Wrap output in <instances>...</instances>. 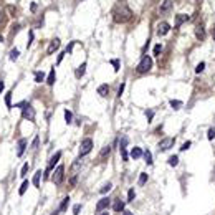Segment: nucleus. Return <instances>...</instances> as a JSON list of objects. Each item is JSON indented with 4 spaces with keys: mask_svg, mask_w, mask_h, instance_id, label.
<instances>
[{
    "mask_svg": "<svg viewBox=\"0 0 215 215\" xmlns=\"http://www.w3.org/2000/svg\"><path fill=\"white\" fill-rule=\"evenodd\" d=\"M131 15H133V12H131L124 3H122V5H118L114 10V22L124 23V22H128L129 18H131Z\"/></svg>",
    "mask_w": 215,
    "mask_h": 215,
    "instance_id": "f257e3e1",
    "label": "nucleus"
},
{
    "mask_svg": "<svg viewBox=\"0 0 215 215\" xmlns=\"http://www.w3.org/2000/svg\"><path fill=\"white\" fill-rule=\"evenodd\" d=\"M152 68V58L151 56H142V60L137 65V73H147Z\"/></svg>",
    "mask_w": 215,
    "mask_h": 215,
    "instance_id": "f03ea898",
    "label": "nucleus"
},
{
    "mask_svg": "<svg viewBox=\"0 0 215 215\" xmlns=\"http://www.w3.org/2000/svg\"><path fill=\"white\" fill-rule=\"evenodd\" d=\"M22 116L28 119V121H33L35 119V109L32 108V104H27V103H23V106H22Z\"/></svg>",
    "mask_w": 215,
    "mask_h": 215,
    "instance_id": "7ed1b4c3",
    "label": "nucleus"
},
{
    "mask_svg": "<svg viewBox=\"0 0 215 215\" xmlns=\"http://www.w3.org/2000/svg\"><path fill=\"white\" fill-rule=\"evenodd\" d=\"M91 149H93V141L91 139H85V141L81 142V147H80V157L89 154Z\"/></svg>",
    "mask_w": 215,
    "mask_h": 215,
    "instance_id": "20e7f679",
    "label": "nucleus"
},
{
    "mask_svg": "<svg viewBox=\"0 0 215 215\" xmlns=\"http://www.w3.org/2000/svg\"><path fill=\"white\" fill-rule=\"evenodd\" d=\"M63 174H65V167L63 166H58V167L55 169L53 175H51V181L58 185V184H61V181H63Z\"/></svg>",
    "mask_w": 215,
    "mask_h": 215,
    "instance_id": "39448f33",
    "label": "nucleus"
},
{
    "mask_svg": "<svg viewBox=\"0 0 215 215\" xmlns=\"http://www.w3.org/2000/svg\"><path fill=\"white\" fill-rule=\"evenodd\" d=\"M60 159H61V152L58 151V152H56V154H55L53 157H51V159H50V162H48V167H47V172H45V177H48V174H50V172L53 170L55 164H56V162L60 161Z\"/></svg>",
    "mask_w": 215,
    "mask_h": 215,
    "instance_id": "423d86ee",
    "label": "nucleus"
},
{
    "mask_svg": "<svg viewBox=\"0 0 215 215\" xmlns=\"http://www.w3.org/2000/svg\"><path fill=\"white\" fill-rule=\"evenodd\" d=\"M174 146V139L172 137H166L159 142V151H169V149Z\"/></svg>",
    "mask_w": 215,
    "mask_h": 215,
    "instance_id": "0eeeda50",
    "label": "nucleus"
},
{
    "mask_svg": "<svg viewBox=\"0 0 215 215\" xmlns=\"http://www.w3.org/2000/svg\"><path fill=\"white\" fill-rule=\"evenodd\" d=\"M109 205H111V200H109L108 197H103V199L96 204V210H98V212H103V210H104V208H108Z\"/></svg>",
    "mask_w": 215,
    "mask_h": 215,
    "instance_id": "6e6552de",
    "label": "nucleus"
},
{
    "mask_svg": "<svg viewBox=\"0 0 215 215\" xmlns=\"http://www.w3.org/2000/svg\"><path fill=\"white\" fill-rule=\"evenodd\" d=\"M169 30H170V25H169L167 22H161V23L157 25V35H159V37L169 33Z\"/></svg>",
    "mask_w": 215,
    "mask_h": 215,
    "instance_id": "1a4fd4ad",
    "label": "nucleus"
},
{
    "mask_svg": "<svg viewBox=\"0 0 215 215\" xmlns=\"http://www.w3.org/2000/svg\"><path fill=\"white\" fill-rule=\"evenodd\" d=\"M60 45H61L60 40H58V38H53V40H51V43H50V47H48V50H47V53L48 55H53L55 51L60 48Z\"/></svg>",
    "mask_w": 215,
    "mask_h": 215,
    "instance_id": "9d476101",
    "label": "nucleus"
},
{
    "mask_svg": "<svg viewBox=\"0 0 215 215\" xmlns=\"http://www.w3.org/2000/svg\"><path fill=\"white\" fill-rule=\"evenodd\" d=\"M189 20V15H185V14H179V15H175V27L179 28L184 23V22H187Z\"/></svg>",
    "mask_w": 215,
    "mask_h": 215,
    "instance_id": "9b49d317",
    "label": "nucleus"
},
{
    "mask_svg": "<svg viewBox=\"0 0 215 215\" xmlns=\"http://www.w3.org/2000/svg\"><path fill=\"white\" fill-rule=\"evenodd\" d=\"M195 37H197L199 40H204V38H205V30H204V25H200V23H199V25L195 27Z\"/></svg>",
    "mask_w": 215,
    "mask_h": 215,
    "instance_id": "f8f14e48",
    "label": "nucleus"
},
{
    "mask_svg": "<svg viewBox=\"0 0 215 215\" xmlns=\"http://www.w3.org/2000/svg\"><path fill=\"white\" fill-rule=\"evenodd\" d=\"M170 7H172V0H164L161 5V14H166V12H169L170 10Z\"/></svg>",
    "mask_w": 215,
    "mask_h": 215,
    "instance_id": "ddd939ff",
    "label": "nucleus"
},
{
    "mask_svg": "<svg viewBox=\"0 0 215 215\" xmlns=\"http://www.w3.org/2000/svg\"><path fill=\"white\" fill-rule=\"evenodd\" d=\"M85 71H86V63H81L80 66L76 68V71H74V76H76V78H81V76L85 74Z\"/></svg>",
    "mask_w": 215,
    "mask_h": 215,
    "instance_id": "4468645a",
    "label": "nucleus"
},
{
    "mask_svg": "<svg viewBox=\"0 0 215 215\" xmlns=\"http://www.w3.org/2000/svg\"><path fill=\"white\" fill-rule=\"evenodd\" d=\"M25 147H27V139H20V141H18V149H17V154L22 156V154H23V151H25Z\"/></svg>",
    "mask_w": 215,
    "mask_h": 215,
    "instance_id": "2eb2a0df",
    "label": "nucleus"
},
{
    "mask_svg": "<svg viewBox=\"0 0 215 215\" xmlns=\"http://www.w3.org/2000/svg\"><path fill=\"white\" fill-rule=\"evenodd\" d=\"M108 93H109V86H108V85H101V86L98 88V94H99V96H103V98H104V96H108Z\"/></svg>",
    "mask_w": 215,
    "mask_h": 215,
    "instance_id": "dca6fc26",
    "label": "nucleus"
},
{
    "mask_svg": "<svg viewBox=\"0 0 215 215\" xmlns=\"http://www.w3.org/2000/svg\"><path fill=\"white\" fill-rule=\"evenodd\" d=\"M141 156H142L141 147H133V151H131V157H133V159H139Z\"/></svg>",
    "mask_w": 215,
    "mask_h": 215,
    "instance_id": "f3484780",
    "label": "nucleus"
},
{
    "mask_svg": "<svg viewBox=\"0 0 215 215\" xmlns=\"http://www.w3.org/2000/svg\"><path fill=\"white\" fill-rule=\"evenodd\" d=\"M109 154H111V146L108 144V146H104V147L101 149L99 157H101V159H104V157H106V156H109Z\"/></svg>",
    "mask_w": 215,
    "mask_h": 215,
    "instance_id": "a211bd4d",
    "label": "nucleus"
},
{
    "mask_svg": "<svg viewBox=\"0 0 215 215\" xmlns=\"http://www.w3.org/2000/svg\"><path fill=\"white\" fill-rule=\"evenodd\" d=\"M55 81H56V74H55V68L50 71V74H48V78H47V83L51 86V85H55Z\"/></svg>",
    "mask_w": 215,
    "mask_h": 215,
    "instance_id": "6ab92c4d",
    "label": "nucleus"
},
{
    "mask_svg": "<svg viewBox=\"0 0 215 215\" xmlns=\"http://www.w3.org/2000/svg\"><path fill=\"white\" fill-rule=\"evenodd\" d=\"M113 208H114V212H122V210H124V202H122V200H116L114 205H113Z\"/></svg>",
    "mask_w": 215,
    "mask_h": 215,
    "instance_id": "aec40b11",
    "label": "nucleus"
},
{
    "mask_svg": "<svg viewBox=\"0 0 215 215\" xmlns=\"http://www.w3.org/2000/svg\"><path fill=\"white\" fill-rule=\"evenodd\" d=\"M40 179H41V170H37L33 175V185L35 187H40Z\"/></svg>",
    "mask_w": 215,
    "mask_h": 215,
    "instance_id": "412c9836",
    "label": "nucleus"
},
{
    "mask_svg": "<svg viewBox=\"0 0 215 215\" xmlns=\"http://www.w3.org/2000/svg\"><path fill=\"white\" fill-rule=\"evenodd\" d=\"M142 156H144V159H146V164L151 166V164H152V154H151V151H144Z\"/></svg>",
    "mask_w": 215,
    "mask_h": 215,
    "instance_id": "4be33fe9",
    "label": "nucleus"
},
{
    "mask_svg": "<svg viewBox=\"0 0 215 215\" xmlns=\"http://www.w3.org/2000/svg\"><path fill=\"white\" fill-rule=\"evenodd\" d=\"M80 167H81V159H76V161L73 162V166H71V172L76 174V172L80 170Z\"/></svg>",
    "mask_w": 215,
    "mask_h": 215,
    "instance_id": "5701e85b",
    "label": "nucleus"
},
{
    "mask_svg": "<svg viewBox=\"0 0 215 215\" xmlns=\"http://www.w3.org/2000/svg\"><path fill=\"white\" fill-rule=\"evenodd\" d=\"M43 80H45V73H43V71H35V81H37V83H41Z\"/></svg>",
    "mask_w": 215,
    "mask_h": 215,
    "instance_id": "b1692460",
    "label": "nucleus"
},
{
    "mask_svg": "<svg viewBox=\"0 0 215 215\" xmlns=\"http://www.w3.org/2000/svg\"><path fill=\"white\" fill-rule=\"evenodd\" d=\"M68 204H70V197H65V199H63V202H61V205H60V212H65V210H66Z\"/></svg>",
    "mask_w": 215,
    "mask_h": 215,
    "instance_id": "393cba45",
    "label": "nucleus"
},
{
    "mask_svg": "<svg viewBox=\"0 0 215 215\" xmlns=\"http://www.w3.org/2000/svg\"><path fill=\"white\" fill-rule=\"evenodd\" d=\"M28 185H30V182H28V181H25L23 184H22V187H20V190H18V194H20V195H23V194H25V192H27V189H28Z\"/></svg>",
    "mask_w": 215,
    "mask_h": 215,
    "instance_id": "a878e982",
    "label": "nucleus"
},
{
    "mask_svg": "<svg viewBox=\"0 0 215 215\" xmlns=\"http://www.w3.org/2000/svg\"><path fill=\"white\" fill-rule=\"evenodd\" d=\"M177 164H179V157H177V156H172V157H169V166L175 167Z\"/></svg>",
    "mask_w": 215,
    "mask_h": 215,
    "instance_id": "bb28decb",
    "label": "nucleus"
},
{
    "mask_svg": "<svg viewBox=\"0 0 215 215\" xmlns=\"http://www.w3.org/2000/svg\"><path fill=\"white\" fill-rule=\"evenodd\" d=\"M18 55H20V53H18V50H17V48H14V50L10 51V60L15 61L17 58H18Z\"/></svg>",
    "mask_w": 215,
    "mask_h": 215,
    "instance_id": "cd10ccee",
    "label": "nucleus"
},
{
    "mask_svg": "<svg viewBox=\"0 0 215 215\" xmlns=\"http://www.w3.org/2000/svg\"><path fill=\"white\" fill-rule=\"evenodd\" d=\"M170 106L174 108V109H179L182 106V101H177V99H170Z\"/></svg>",
    "mask_w": 215,
    "mask_h": 215,
    "instance_id": "c85d7f7f",
    "label": "nucleus"
},
{
    "mask_svg": "<svg viewBox=\"0 0 215 215\" xmlns=\"http://www.w3.org/2000/svg\"><path fill=\"white\" fill-rule=\"evenodd\" d=\"M5 104H7L8 108H12V93L5 94Z\"/></svg>",
    "mask_w": 215,
    "mask_h": 215,
    "instance_id": "c756f323",
    "label": "nucleus"
},
{
    "mask_svg": "<svg viewBox=\"0 0 215 215\" xmlns=\"http://www.w3.org/2000/svg\"><path fill=\"white\" fill-rule=\"evenodd\" d=\"M65 119H66V124H70L71 122V119H73V114H71V111H65Z\"/></svg>",
    "mask_w": 215,
    "mask_h": 215,
    "instance_id": "7c9ffc66",
    "label": "nucleus"
},
{
    "mask_svg": "<svg viewBox=\"0 0 215 215\" xmlns=\"http://www.w3.org/2000/svg\"><path fill=\"white\" fill-rule=\"evenodd\" d=\"M111 187H113V185H111V184H109V182H108L106 185H103V187H101V194H106V192H109V190H111Z\"/></svg>",
    "mask_w": 215,
    "mask_h": 215,
    "instance_id": "2f4dec72",
    "label": "nucleus"
},
{
    "mask_svg": "<svg viewBox=\"0 0 215 215\" xmlns=\"http://www.w3.org/2000/svg\"><path fill=\"white\" fill-rule=\"evenodd\" d=\"M146 181H147V174H144V172H142V174L139 175V185H144V184H146Z\"/></svg>",
    "mask_w": 215,
    "mask_h": 215,
    "instance_id": "473e14b6",
    "label": "nucleus"
},
{
    "mask_svg": "<svg viewBox=\"0 0 215 215\" xmlns=\"http://www.w3.org/2000/svg\"><path fill=\"white\" fill-rule=\"evenodd\" d=\"M204 70H205V63H204V61H200V63L197 65V68H195V71H197V73H202Z\"/></svg>",
    "mask_w": 215,
    "mask_h": 215,
    "instance_id": "72a5a7b5",
    "label": "nucleus"
},
{
    "mask_svg": "<svg viewBox=\"0 0 215 215\" xmlns=\"http://www.w3.org/2000/svg\"><path fill=\"white\" fill-rule=\"evenodd\" d=\"M119 146H121L119 149H126V146H128V137H126V136H124L121 141H119Z\"/></svg>",
    "mask_w": 215,
    "mask_h": 215,
    "instance_id": "f704fd0d",
    "label": "nucleus"
},
{
    "mask_svg": "<svg viewBox=\"0 0 215 215\" xmlns=\"http://www.w3.org/2000/svg\"><path fill=\"white\" fill-rule=\"evenodd\" d=\"M134 197H136V192H134V189H131L128 192V200L131 202V200H134Z\"/></svg>",
    "mask_w": 215,
    "mask_h": 215,
    "instance_id": "c9c22d12",
    "label": "nucleus"
},
{
    "mask_svg": "<svg viewBox=\"0 0 215 215\" xmlns=\"http://www.w3.org/2000/svg\"><path fill=\"white\" fill-rule=\"evenodd\" d=\"M76 181H78V177H76V174H73L71 181H70V189H73L74 185H76Z\"/></svg>",
    "mask_w": 215,
    "mask_h": 215,
    "instance_id": "e433bc0d",
    "label": "nucleus"
},
{
    "mask_svg": "<svg viewBox=\"0 0 215 215\" xmlns=\"http://www.w3.org/2000/svg\"><path fill=\"white\" fill-rule=\"evenodd\" d=\"M161 51H162V45H156V47H154V55H156V56H159Z\"/></svg>",
    "mask_w": 215,
    "mask_h": 215,
    "instance_id": "4c0bfd02",
    "label": "nucleus"
},
{
    "mask_svg": "<svg viewBox=\"0 0 215 215\" xmlns=\"http://www.w3.org/2000/svg\"><path fill=\"white\" fill-rule=\"evenodd\" d=\"M207 137L208 139H210V141H212V139H214L215 137V129L212 128V129H208V133H207Z\"/></svg>",
    "mask_w": 215,
    "mask_h": 215,
    "instance_id": "58836bf2",
    "label": "nucleus"
},
{
    "mask_svg": "<svg viewBox=\"0 0 215 215\" xmlns=\"http://www.w3.org/2000/svg\"><path fill=\"white\" fill-rule=\"evenodd\" d=\"M111 65L114 66V71H119V60H111Z\"/></svg>",
    "mask_w": 215,
    "mask_h": 215,
    "instance_id": "ea45409f",
    "label": "nucleus"
},
{
    "mask_svg": "<svg viewBox=\"0 0 215 215\" xmlns=\"http://www.w3.org/2000/svg\"><path fill=\"white\" fill-rule=\"evenodd\" d=\"M28 169H30V166H28V164H25V166H23V167H22V177H25V175H27V172H28Z\"/></svg>",
    "mask_w": 215,
    "mask_h": 215,
    "instance_id": "a19ab883",
    "label": "nucleus"
},
{
    "mask_svg": "<svg viewBox=\"0 0 215 215\" xmlns=\"http://www.w3.org/2000/svg\"><path fill=\"white\" fill-rule=\"evenodd\" d=\"M146 118H147L149 121H151V119L154 118V111H151V109H147V111H146Z\"/></svg>",
    "mask_w": 215,
    "mask_h": 215,
    "instance_id": "79ce46f5",
    "label": "nucleus"
},
{
    "mask_svg": "<svg viewBox=\"0 0 215 215\" xmlns=\"http://www.w3.org/2000/svg\"><path fill=\"white\" fill-rule=\"evenodd\" d=\"M190 144H192V142H190V141L184 142V144H182V147H181V151H187V149L190 147Z\"/></svg>",
    "mask_w": 215,
    "mask_h": 215,
    "instance_id": "37998d69",
    "label": "nucleus"
},
{
    "mask_svg": "<svg viewBox=\"0 0 215 215\" xmlns=\"http://www.w3.org/2000/svg\"><path fill=\"white\" fill-rule=\"evenodd\" d=\"M80 210H81V205H80V204H76V205L73 207V214L78 215V214H80Z\"/></svg>",
    "mask_w": 215,
    "mask_h": 215,
    "instance_id": "c03bdc74",
    "label": "nucleus"
},
{
    "mask_svg": "<svg viewBox=\"0 0 215 215\" xmlns=\"http://www.w3.org/2000/svg\"><path fill=\"white\" fill-rule=\"evenodd\" d=\"M38 142H40V139H38V137H35V139H33V151H37V149H38Z\"/></svg>",
    "mask_w": 215,
    "mask_h": 215,
    "instance_id": "a18cd8bd",
    "label": "nucleus"
},
{
    "mask_svg": "<svg viewBox=\"0 0 215 215\" xmlns=\"http://www.w3.org/2000/svg\"><path fill=\"white\" fill-rule=\"evenodd\" d=\"M121 156H122V161H128V152H126V149H121Z\"/></svg>",
    "mask_w": 215,
    "mask_h": 215,
    "instance_id": "49530a36",
    "label": "nucleus"
},
{
    "mask_svg": "<svg viewBox=\"0 0 215 215\" xmlns=\"http://www.w3.org/2000/svg\"><path fill=\"white\" fill-rule=\"evenodd\" d=\"M32 41H33V32H30V41L27 43V47H30V45H32Z\"/></svg>",
    "mask_w": 215,
    "mask_h": 215,
    "instance_id": "de8ad7c7",
    "label": "nucleus"
},
{
    "mask_svg": "<svg viewBox=\"0 0 215 215\" xmlns=\"http://www.w3.org/2000/svg\"><path fill=\"white\" fill-rule=\"evenodd\" d=\"M122 91H124V85H121V86H119V89H118V94L121 96V94H122Z\"/></svg>",
    "mask_w": 215,
    "mask_h": 215,
    "instance_id": "09e8293b",
    "label": "nucleus"
},
{
    "mask_svg": "<svg viewBox=\"0 0 215 215\" xmlns=\"http://www.w3.org/2000/svg\"><path fill=\"white\" fill-rule=\"evenodd\" d=\"M71 50H73V43H70V45H68V47H66V53H70Z\"/></svg>",
    "mask_w": 215,
    "mask_h": 215,
    "instance_id": "8fccbe9b",
    "label": "nucleus"
},
{
    "mask_svg": "<svg viewBox=\"0 0 215 215\" xmlns=\"http://www.w3.org/2000/svg\"><path fill=\"white\" fill-rule=\"evenodd\" d=\"M65 55H66V51H65V53H61V55H58V63L63 60V56H65Z\"/></svg>",
    "mask_w": 215,
    "mask_h": 215,
    "instance_id": "3c124183",
    "label": "nucleus"
},
{
    "mask_svg": "<svg viewBox=\"0 0 215 215\" xmlns=\"http://www.w3.org/2000/svg\"><path fill=\"white\" fill-rule=\"evenodd\" d=\"M3 88H5V86H3V83L0 81V94H2V91H3Z\"/></svg>",
    "mask_w": 215,
    "mask_h": 215,
    "instance_id": "603ef678",
    "label": "nucleus"
},
{
    "mask_svg": "<svg viewBox=\"0 0 215 215\" xmlns=\"http://www.w3.org/2000/svg\"><path fill=\"white\" fill-rule=\"evenodd\" d=\"M60 214V210H55V212H51V215H58Z\"/></svg>",
    "mask_w": 215,
    "mask_h": 215,
    "instance_id": "864d4df0",
    "label": "nucleus"
},
{
    "mask_svg": "<svg viewBox=\"0 0 215 215\" xmlns=\"http://www.w3.org/2000/svg\"><path fill=\"white\" fill-rule=\"evenodd\" d=\"M122 215H134V214H133V212H124Z\"/></svg>",
    "mask_w": 215,
    "mask_h": 215,
    "instance_id": "5fc2aeb1",
    "label": "nucleus"
},
{
    "mask_svg": "<svg viewBox=\"0 0 215 215\" xmlns=\"http://www.w3.org/2000/svg\"><path fill=\"white\" fill-rule=\"evenodd\" d=\"M2 20H3V14L0 12V23H2Z\"/></svg>",
    "mask_w": 215,
    "mask_h": 215,
    "instance_id": "6e6d98bb",
    "label": "nucleus"
},
{
    "mask_svg": "<svg viewBox=\"0 0 215 215\" xmlns=\"http://www.w3.org/2000/svg\"><path fill=\"white\" fill-rule=\"evenodd\" d=\"M212 35H214V40H215V27H214V30H212Z\"/></svg>",
    "mask_w": 215,
    "mask_h": 215,
    "instance_id": "4d7b16f0",
    "label": "nucleus"
},
{
    "mask_svg": "<svg viewBox=\"0 0 215 215\" xmlns=\"http://www.w3.org/2000/svg\"><path fill=\"white\" fill-rule=\"evenodd\" d=\"M101 215H109V214H108V212H103V214H101Z\"/></svg>",
    "mask_w": 215,
    "mask_h": 215,
    "instance_id": "13d9d810",
    "label": "nucleus"
},
{
    "mask_svg": "<svg viewBox=\"0 0 215 215\" xmlns=\"http://www.w3.org/2000/svg\"><path fill=\"white\" fill-rule=\"evenodd\" d=\"M2 41H3V37H0V43H2Z\"/></svg>",
    "mask_w": 215,
    "mask_h": 215,
    "instance_id": "bf43d9fd",
    "label": "nucleus"
}]
</instances>
